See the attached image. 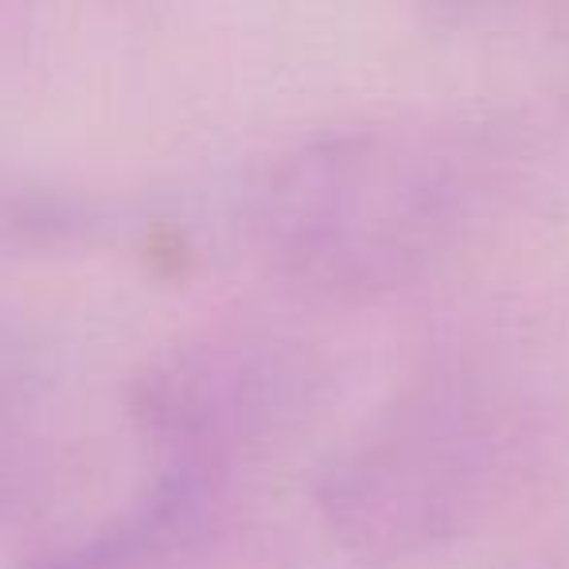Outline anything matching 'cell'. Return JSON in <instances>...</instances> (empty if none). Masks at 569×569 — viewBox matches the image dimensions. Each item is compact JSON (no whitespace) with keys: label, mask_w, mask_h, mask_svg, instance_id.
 Masks as SVG:
<instances>
[{"label":"cell","mask_w":569,"mask_h":569,"mask_svg":"<svg viewBox=\"0 0 569 569\" xmlns=\"http://www.w3.org/2000/svg\"><path fill=\"white\" fill-rule=\"evenodd\" d=\"M476 180L457 141L359 129L284 157L261 191V238L297 277L387 289L421 273L468 222Z\"/></svg>","instance_id":"obj_1"},{"label":"cell","mask_w":569,"mask_h":569,"mask_svg":"<svg viewBox=\"0 0 569 569\" xmlns=\"http://www.w3.org/2000/svg\"><path fill=\"white\" fill-rule=\"evenodd\" d=\"M496 472V426L465 390H426L382 418L320 483L336 535L395 558L445 538Z\"/></svg>","instance_id":"obj_2"}]
</instances>
